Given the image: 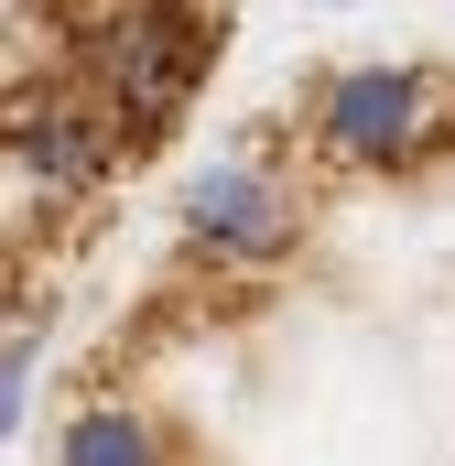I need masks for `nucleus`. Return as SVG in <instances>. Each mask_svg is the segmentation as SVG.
I'll use <instances>...</instances> for the list:
<instances>
[{"mask_svg":"<svg viewBox=\"0 0 455 466\" xmlns=\"http://www.w3.org/2000/svg\"><path fill=\"white\" fill-rule=\"evenodd\" d=\"M207 66H217V11H196V0H119L76 44V76L109 98V119H130V141H152L196 109Z\"/></svg>","mask_w":455,"mask_h":466,"instance_id":"1","label":"nucleus"},{"mask_svg":"<svg viewBox=\"0 0 455 466\" xmlns=\"http://www.w3.org/2000/svg\"><path fill=\"white\" fill-rule=\"evenodd\" d=\"M315 141L337 163H423L434 141H455V76L434 66H358L315 98Z\"/></svg>","mask_w":455,"mask_h":466,"instance_id":"2","label":"nucleus"},{"mask_svg":"<svg viewBox=\"0 0 455 466\" xmlns=\"http://www.w3.org/2000/svg\"><path fill=\"white\" fill-rule=\"evenodd\" d=\"M185 228L207 260H282L293 228H304V207H293V185L260 163V152H228L196 174V196H185Z\"/></svg>","mask_w":455,"mask_h":466,"instance_id":"3","label":"nucleus"},{"mask_svg":"<svg viewBox=\"0 0 455 466\" xmlns=\"http://www.w3.org/2000/svg\"><path fill=\"white\" fill-rule=\"evenodd\" d=\"M55 466H163V434L141 401H76L55 434Z\"/></svg>","mask_w":455,"mask_h":466,"instance_id":"4","label":"nucleus"}]
</instances>
